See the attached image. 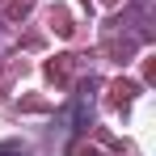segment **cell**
<instances>
[{
  "label": "cell",
  "mask_w": 156,
  "mask_h": 156,
  "mask_svg": "<svg viewBox=\"0 0 156 156\" xmlns=\"http://www.w3.org/2000/svg\"><path fill=\"white\" fill-rule=\"evenodd\" d=\"M0 156H26V148H17V144H0Z\"/></svg>",
  "instance_id": "6da1fadb"
}]
</instances>
